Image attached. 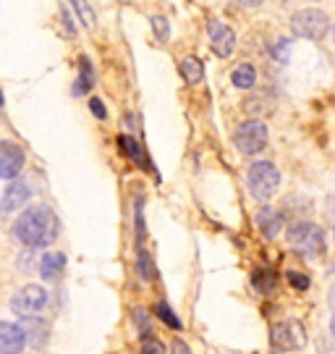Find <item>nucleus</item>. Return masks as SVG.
<instances>
[{"label":"nucleus","instance_id":"1","mask_svg":"<svg viewBox=\"0 0 335 354\" xmlns=\"http://www.w3.org/2000/svg\"><path fill=\"white\" fill-rule=\"evenodd\" d=\"M58 215L48 205H32L13 221V239L21 241L29 250H42L58 239Z\"/></svg>","mask_w":335,"mask_h":354},{"label":"nucleus","instance_id":"2","mask_svg":"<svg viewBox=\"0 0 335 354\" xmlns=\"http://www.w3.org/2000/svg\"><path fill=\"white\" fill-rule=\"evenodd\" d=\"M286 241L294 252L307 257V260L325 257V252H327V234H325V228L312 223V221H304V218L294 221L286 228Z\"/></svg>","mask_w":335,"mask_h":354},{"label":"nucleus","instance_id":"3","mask_svg":"<svg viewBox=\"0 0 335 354\" xmlns=\"http://www.w3.org/2000/svg\"><path fill=\"white\" fill-rule=\"evenodd\" d=\"M280 187V171L270 160H254L247 171V189L257 203H267Z\"/></svg>","mask_w":335,"mask_h":354},{"label":"nucleus","instance_id":"4","mask_svg":"<svg viewBox=\"0 0 335 354\" xmlns=\"http://www.w3.org/2000/svg\"><path fill=\"white\" fill-rule=\"evenodd\" d=\"M291 32L304 39H323L330 32V19L320 8H301L291 16Z\"/></svg>","mask_w":335,"mask_h":354},{"label":"nucleus","instance_id":"5","mask_svg":"<svg viewBox=\"0 0 335 354\" xmlns=\"http://www.w3.org/2000/svg\"><path fill=\"white\" fill-rule=\"evenodd\" d=\"M270 131L262 124L260 118H249L244 124H238V129L233 131V145L238 147V152L244 155H257L267 147Z\"/></svg>","mask_w":335,"mask_h":354},{"label":"nucleus","instance_id":"6","mask_svg":"<svg viewBox=\"0 0 335 354\" xmlns=\"http://www.w3.org/2000/svg\"><path fill=\"white\" fill-rule=\"evenodd\" d=\"M48 291L42 289V286L29 283V286L16 291V297L11 299V310L19 317H24V320H32V317H37L48 307Z\"/></svg>","mask_w":335,"mask_h":354},{"label":"nucleus","instance_id":"7","mask_svg":"<svg viewBox=\"0 0 335 354\" xmlns=\"http://www.w3.org/2000/svg\"><path fill=\"white\" fill-rule=\"evenodd\" d=\"M270 344L278 352H294L307 344V330L298 320H283L270 330Z\"/></svg>","mask_w":335,"mask_h":354},{"label":"nucleus","instance_id":"8","mask_svg":"<svg viewBox=\"0 0 335 354\" xmlns=\"http://www.w3.org/2000/svg\"><path fill=\"white\" fill-rule=\"evenodd\" d=\"M24 163L26 155L16 142H0V181H16Z\"/></svg>","mask_w":335,"mask_h":354},{"label":"nucleus","instance_id":"9","mask_svg":"<svg viewBox=\"0 0 335 354\" xmlns=\"http://www.w3.org/2000/svg\"><path fill=\"white\" fill-rule=\"evenodd\" d=\"M207 35H210V45L218 58H228L231 53L236 50V32L228 24H223V21L212 19L207 24Z\"/></svg>","mask_w":335,"mask_h":354},{"label":"nucleus","instance_id":"10","mask_svg":"<svg viewBox=\"0 0 335 354\" xmlns=\"http://www.w3.org/2000/svg\"><path fill=\"white\" fill-rule=\"evenodd\" d=\"M26 346V330L16 323L0 320V354H21Z\"/></svg>","mask_w":335,"mask_h":354},{"label":"nucleus","instance_id":"11","mask_svg":"<svg viewBox=\"0 0 335 354\" xmlns=\"http://www.w3.org/2000/svg\"><path fill=\"white\" fill-rule=\"evenodd\" d=\"M254 223L260 226V231L265 234V239H275V236L286 228V213H283V210H275L270 205H265L260 213L254 215Z\"/></svg>","mask_w":335,"mask_h":354},{"label":"nucleus","instance_id":"12","mask_svg":"<svg viewBox=\"0 0 335 354\" xmlns=\"http://www.w3.org/2000/svg\"><path fill=\"white\" fill-rule=\"evenodd\" d=\"M32 197V189L26 181H11L8 189L3 192V200H0V210H19L24 207V203Z\"/></svg>","mask_w":335,"mask_h":354},{"label":"nucleus","instance_id":"13","mask_svg":"<svg viewBox=\"0 0 335 354\" xmlns=\"http://www.w3.org/2000/svg\"><path fill=\"white\" fill-rule=\"evenodd\" d=\"M63 268H66V254L63 252H45L42 254V260H39V276L52 283V281L61 279Z\"/></svg>","mask_w":335,"mask_h":354},{"label":"nucleus","instance_id":"14","mask_svg":"<svg viewBox=\"0 0 335 354\" xmlns=\"http://www.w3.org/2000/svg\"><path fill=\"white\" fill-rule=\"evenodd\" d=\"M231 79H233V87L254 89V84H257V68L251 64H238L236 68H233Z\"/></svg>","mask_w":335,"mask_h":354},{"label":"nucleus","instance_id":"15","mask_svg":"<svg viewBox=\"0 0 335 354\" xmlns=\"http://www.w3.org/2000/svg\"><path fill=\"white\" fill-rule=\"evenodd\" d=\"M178 68H181V76L186 79L189 84H199V82H202V76H204V66H202V61L194 58V55H186Z\"/></svg>","mask_w":335,"mask_h":354},{"label":"nucleus","instance_id":"16","mask_svg":"<svg viewBox=\"0 0 335 354\" xmlns=\"http://www.w3.org/2000/svg\"><path fill=\"white\" fill-rule=\"evenodd\" d=\"M251 286L260 291V294H273L275 286H278V279H275L273 270H254Z\"/></svg>","mask_w":335,"mask_h":354},{"label":"nucleus","instance_id":"17","mask_svg":"<svg viewBox=\"0 0 335 354\" xmlns=\"http://www.w3.org/2000/svg\"><path fill=\"white\" fill-rule=\"evenodd\" d=\"M92 82H95V76H92V64H89L87 58H82V61H79V82L74 84V95H84V92L92 87Z\"/></svg>","mask_w":335,"mask_h":354},{"label":"nucleus","instance_id":"18","mask_svg":"<svg viewBox=\"0 0 335 354\" xmlns=\"http://www.w3.org/2000/svg\"><path fill=\"white\" fill-rule=\"evenodd\" d=\"M121 147H124V152L134 160L137 165H142V168H149L147 158H144V150L139 147V142L134 140V137H121Z\"/></svg>","mask_w":335,"mask_h":354},{"label":"nucleus","instance_id":"19","mask_svg":"<svg viewBox=\"0 0 335 354\" xmlns=\"http://www.w3.org/2000/svg\"><path fill=\"white\" fill-rule=\"evenodd\" d=\"M71 6L76 8L79 19L84 21L87 29H95V26H97V16H95V11H92V6H89L87 0H71Z\"/></svg>","mask_w":335,"mask_h":354},{"label":"nucleus","instance_id":"20","mask_svg":"<svg viewBox=\"0 0 335 354\" xmlns=\"http://www.w3.org/2000/svg\"><path fill=\"white\" fill-rule=\"evenodd\" d=\"M155 315L160 317L165 326H171V328H175V330L181 328V320L175 317L173 307H171L168 302H157V304H155Z\"/></svg>","mask_w":335,"mask_h":354},{"label":"nucleus","instance_id":"21","mask_svg":"<svg viewBox=\"0 0 335 354\" xmlns=\"http://www.w3.org/2000/svg\"><path fill=\"white\" fill-rule=\"evenodd\" d=\"M270 55H273L278 64H288V58H291V39L288 37L278 39L273 48H270Z\"/></svg>","mask_w":335,"mask_h":354},{"label":"nucleus","instance_id":"22","mask_svg":"<svg viewBox=\"0 0 335 354\" xmlns=\"http://www.w3.org/2000/svg\"><path fill=\"white\" fill-rule=\"evenodd\" d=\"M286 279H288V283H291V289H296V291H307L312 286L309 276H307L304 270H286Z\"/></svg>","mask_w":335,"mask_h":354},{"label":"nucleus","instance_id":"23","mask_svg":"<svg viewBox=\"0 0 335 354\" xmlns=\"http://www.w3.org/2000/svg\"><path fill=\"white\" fill-rule=\"evenodd\" d=\"M139 273L144 281H157V273H155V266L149 260L147 250H139Z\"/></svg>","mask_w":335,"mask_h":354},{"label":"nucleus","instance_id":"24","mask_svg":"<svg viewBox=\"0 0 335 354\" xmlns=\"http://www.w3.org/2000/svg\"><path fill=\"white\" fill-rule=\"evenodd\" d=\"M134 320H137V326H139V330H142V339H144V342H147V339H155V333H152V326H149L147 310L137 307V310H134Z\"/></svg>","mask_w":335,"mask_h":354},{"label":"nucleus","instance_id":"25","mask_svg":"<svg viewBox=\"0 0 335 354\" xmlns=\"http://www.w3.org/2000/svg\"><path fill=\"white\" fill-rule=\"evenodd\" d=\"M152 29H155V37L162 39V42H165L168 35H171V32H168L171 24H168V19H162V16H152Z\"/></svg>","mask_w":335,"mask_h":354},{"label":"nucleus","instance_id":"26","mask_svg":"<svg viewBox=\"0 0 335 354\" xmlns=\"http://www.w3.org/2000/svg\"><path fill=\"white\" fill-rule=\"evenodd\" d=\"M142 354H165V344L157 339H147L142 342Z\"/></svg>","mask_w":335,"mask_h":354},{"label":"nucleus","instance_id":"27","mask_svg":"<svg viewBox=\"0 0 335 354\" xmlns=\"http://www.w3.org/2000/svg\"><path fill=\"white\" fill-rule=\"evenodd\" d=\"M89 111L95 113V118H105V115H108V111H105L102 100H97V97H92V100H89Z\"/></svg>","mask_w":335,"mask_h":354},{"label":"nucleus","instance_id":"28","mask_svg":"<svg viewBox=\"0 0 335 354\" xmlns=\"http://www.w3.org/2000/svg\"><path fill=\"white\" fill-rule=\"evenodd\" d=\"M171 354H191V346L186 342H181V339H175L173 342V352Z\"/></svg>","mask_w":335,"mask_h":354},{"label":"nucleus","instance_id":"29","mask_svg":"<svg viewBox=\"0 0 335 354\" xmlns=\"http://www.w3.org/2000/svg\"><path fill=\"white\" fill-rule=\"evenodd\" d=\"M63 24H66V29H68V35H74V24H71V13H68V8L63 6Z\"/></svg>","mask_w":335,"mask_h":354},{"label":"nucleus","instance_id":"30","mask_svg":"<svg viewBox=\"0 0 335 354\" xmlns=\"http://www.w3.org/2000/svg\"><path fill=\"white\" fill-rule=\"evenodd\" d=\"M238 3H241V6H247V8H260L265 0H238Z\"/></svg>","mask_w":335,"mask_h":354},{"label":"nucleus","instance_id":"31","mask_svg":"<svg viewBox=\"0 0 335 354\" xmlns=\"http://www.w3.org/2000/svg\"><path fill=\"white\" fill-rule=\"evenodd\" d=\"M330 333H333V339H335V310H333V315H330Z\"/></svg>","mask_w":335,"mask_h":354},{"label":"nucleus","instance_id":"32","mask_svg":"<svg viewBox=\"0 0 335 354\" xmlns=\"http://www.w3.org/2000/svg\"><path fill=\"white\" fill-rule=\"evenodd\" d=\"M330 302L335 304V286H333V291H330Z\"/></svg>","mask_w":335,"mask_h":354},{"label":"nucleus","instance_id":"33","mask_svg":"<svg viewBox=\"0 0 335 354\" xmlns=\"http://www.w3.org/2000/svg\"><path fill=\"white\" fill-rule=\"evenodd\" d=\"M330 35H333V45H335V24L330 26Z\"/></svg>","mask_w":335,"mask_h":354},{"label":"nucleus","instance_id":"34","mask_svg":"<svg viewBox=\"0 0 335 354\" xmlns=\"http://www.w3.org/2000/svg\"><path fill=\"white\" fill-rule=\"evenodd\" d=\"M333 239H335V223H333Z\"/></svg>","mask_w":335,"mask_h":354},{"label":"nucleus","instance_id":"35","mask_svg":"<svg viewBox=\"0 0 335 354\" xmlns=\"http://www.w3.org/2000/svg\"><path fill=\"white\" fill-rule=\"evenodd\" d=\"M0 105H3V95H0Z\"/></svg>","mask_w":335,"mask_h":354}]
</instances>
